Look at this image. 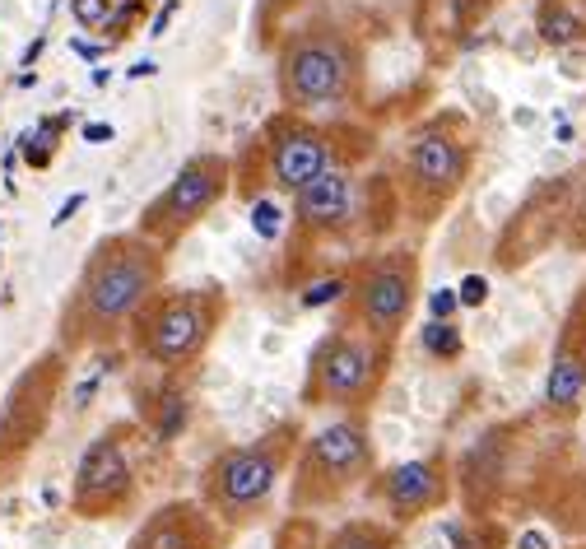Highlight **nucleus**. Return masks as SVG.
Returning <instances> with one entry per match:
<instances>
[{
  "label": "nucleus",
  "mask_w": 586,
  "mask_h": 549,
  "mask_svg": "<svg viewBox=\"0 0 586 549\" xmlns=\"http://www.w3.org/2000/svg\"><path fill=\"white\" fill-rule=\"evenodd\" d=\"M135 480L131 461L121 447V433H103L84 447L80 470H75V512L80 517H112L131 503Z\"/></svg>",
  "instance_id": "9b49d317"
},
{
  "label": "nucleus",
  "mask_w": 586,
  "mask_h": 549,
  "mask_svg": "<svg viewBox=\"0 0 586 549\" xmlns=\"http://www.w3.org/2000/svg\"><path fill=\"white\" fill-rule=\"evenodd\" d=\"M131 549H214V522L196 503H163L135 531Z\"/></svg>",
  "instance_id": "2eb2a0df"
},
{
  "label": "nucleus",
  "mask_w": 586,
  "mask_h": 549,
  "mask_svg": "<svg viewBox=\"0 0 586 549\" xmlns=\"http://www.w3.org/2000/svg\"><path fill=\"white\" fill-rule=\"evenodd\" d=\"M582 401H586V298H577L573 312L563 317L554 354H549L545 405L554 415H577Z\"/></svg>",
  "instance_id": "ddd939ff"
},
{
  "label": "nucleus",
  "mask_w": 586,
  "mask_h": 549,
  "mask_svg": "<svg viewBox=\"0 0 586 549\" xmlns=\"http://www.w3.org/2000/svg\"><path fill=\"white\" fill-rule=\"evenodd\" d=\"M187 429V391L168 387L163 391V419H159V442H173L177 433Z\"/></svg>",
  "instance_id": "aec40b11"
},
{
  "label": "nucleus",
  "mask_w": 586,
  "mask_h": 549,
  "mask_svg": "<svg viewBox=\"0 0 586 549\" xmlns=\"http://www.w3.org/2000/svg\"><path fill=\"white\" fill-rule=\"evenodd\" d=\"M456 298H461L466 308H480L484 298H489V280H484V275H466L461 289H456Z\"/></svg>",
  "instance_id": "b1692460"
},
{
  "label": "nucleus",
  "mask_w": 586,
  "mask_h": 549,
  "mask_svg": "<svg viewBox=\"0 0 586 549\" xmlns=\"http://www.w3.org/2000/svg\"><path fill=\"white\" fill-rule=\"evenodd\" d=\"M280 470H284V433L214 456L210 470H205V480H200L205 508L233 526L252 522L256 512L266 508V498L275 494Z\"/></svg>",
  "instance_id": "39448f33"
},
{
  "label": "nucleus",
  "mask_w": 586,
  "mask_h": 549,
  "mask_svg": "<svg viewBox=\"0 0 586 549\" xmlns=\"http://www.w3.org/2000/svg\"><path fill=\"white\" fill-rule=\"evenodd\" d=\"M373 466V442L363 419H335L317 429L303 447L298 461V480H293V508H317L354 489Z\"/></svg>",
  "instance_id": "423d86ee"
},
{
  "label": "nucleus",
  "mask_w": 586,
  "mask_h": 549,
  "mask_svg": "<svg viewBox=\"0 0 586 549\" xmlns=\"http://www.w3.org/2000/svg\"><path fill=\"white\" fill-rule=\"evenodd\" d=\"M470 177V145L461 135H452L442 121L424 126L405 149V201H410L414 219H438L442 205H452V196L466 187Z\"/></svg>",
  "instance_id": "1a4fd4ad"
},
{
  "label": "nucleus",
  "mask_w": 586,
  "mask_h": 549,
  "mask_svg": "<svg viewBox=\"0 0 586 549\" xmlns=\"http://www.w3.org/2000/svg\"><path fill=\"white\" fill-rule=\"evenodd\" d=\"M391 368V340L345 322L331 331L312 354V373H307V401L312 405H340V410H359L377 396L382 377Z\"/></svg>",
  "instance_id": "20e7f679"
},
{
  "label": "nucleus",
  "mask_w": 586,
  "mask_h": 549,
  "mask_svg": "<svg viewBox=\"0 0 586 549\" xmlns=\"http://www.w3.org/2000/svg\"><path fill=\"white\" fill-rule=\"evenodd\" d=\"M252 228L261 233V238H280L284 228V210L270 196H261V201H252Z\"/></svg>",
  "instance_id": "412c9836"
},
{
  "label": "nucleus",
  "mask_w": 586,
  "mask_h": 549,
  "mask_svg": "<svg viewBox=\"0 0 586 549\" xmlns=\"http://www.w3.org/2000/svg\"><path fill=\"white\" fill-rule=\"evenodd\" d=\"M275 75L289 112L340 108L359 89V42L331 19H312L284 38Z\"/></svg>",
  "instance_id": "f03ea898"
},
{
  "label": "nucleus",
  "mask_w": 586,
  "mask_h": 549,
  "mask_svg": "<svg viewBox=\"0 0 586 549\" xmlns=\"http://www.w3.org/2000/svg\"><path fill=\"white\" fill-rule=\"evenodd\" d=\"M540 38L554 42V47H568V42H582L586 38V19H577L568 5L559 0H545L540 5Z\"/></svg>",
  "instance_id": "f3484780"
},
{
  "label": "nucleus",
  "mask_w": 586,
  "mask_h": 549,
  "mask_svg": "<svg viewBox=\"0 0 586 549\" xmlns=\"http://www.w3.org/2000/svg\"><path fill=\"white\" fill-rule=\"evenodd\" d=\"M382 498L396 522H414L424 517L428 508H438L447 498V466L442 461H405V466H391L382 475Z\"/></svg>",
  "instance_id": "4468645a"
},
{
  "label": "nucleus",
  "mask_w": 586,
  "mask_h": 549,
  "mask_svg": "<svg viewBox=\"0 0 586 549\" xmlns=\"http://www.w3.org/2000/svg\"><path fill=\"white\" fill-rule=\"evenodd\" d=\"M331 168V140L303 117H275L266 126V173L275 191H298Z\"/></svg>",
  "instance_id": "9d476101"
},
{
  "label": "nucleus",
  "mask_w": 586,
  "mask_h": 549,
  "mask_svg": "<svg viewBox=\"0 0 586 549\" xmlns=\"http://www.w3.org/2000/svg\"><path fill=\"white\" fill-rule=\"evenodd\" d=\"M224 191H228V159L196 154V159H187L177 168V177L154 196V205H149L145 215H140V233L149 242H159V247H173L182 233H191L214 205L224 201Z\"/></svg>",
  "instance_id": "0eeeda50"
},
{
  "label": "nucleus",
  "mask_w": 586,
  "mask_h": 549,
  "mask_svg": "<svg viewBox=\"0 0 586 549\" xmlns=\"http://www.w3.org/2000/svg\"><path fill=\"white\" fill-rule=\"evenodd\" d=\"M112 126H107V121H94V126H84V140H89V145H107V140H112Z\"/></svg>",
  "instance_id": "bb28decb"
},
{
  "label": "nucleus",
  "mask_w": 586,
  "mask_h": 549,
  "mask_svg": "<svg viewBox=\"0 0 586 549\" xmlns=\"http://www.w3.org/2000/svg\"><path fill=\"white\" fill-rule=\"evenodd\" d=\"M177 5H182V0H168V5H163V10H159V19H154V28H149V33H154V38H163V33H168V24H173Z\"/></svg>",
  "instance_id": "a878e982"
},
{
  "label": "nucleus",
  "mask_w": 586,
  "mask_h": 549,
  "mask_svg": "<svg viewBox=\"0 0 586 549\" xmlns=\"http://www.w3.org/2000/svg\"><path fill=\"white\" fill-rule=\"evenodd\" d=\"M61 382V363L56 359H38L19 382L10 387L5 405H0V461L24 456L38 442L42 424L52 415V396Z\"/></svg>",
  "instance_id": "f8f14e48"
},
{
  "label": "nucleus",
  "mask_w": 586,
  "mask_h": 549,
  "mask_svg": "<svg viewBox=\"0 0 586 549\" xmlns=\"http://www.w3.org/2000/svg\"><path fill=\"white\" fill-rule=\"evenodd\" d=\"M349 215H354V177L340 168H326L298 191V228H307V233L345 228Z\"/></svg>",
  "instance_id": "dca6fc26"
},
{
  "label": "nucleus",
  "mask_w": 586,
  "mask_h": 549,
  "mask_svg": "<svg viewBox=\"0 0 586 549\" xmlns=\"http://www.w3.org/2000/svg\"><path fill=\"white\" fill-rule=\"evenodd\" d=\"M70 14L80 28H103L112 19V0H70Z\"/></svg>",
  "instance_id": "4be33fe9"
},
{
  "label": "nucleus",
  "mask_w": 586,
  "mask_h": 549,
  "mask_svg": "<svg viewBox=\"0 0 586 549\" xmlns=\"http://www.w3.org/2000/svg\"><path fill=\"white\" fill-rule=\"evenodd\" d=\"M224 322V294L219 289H173L154 294L135 317V345L159 368H187L205 354L214 326Z\"/></svg>",
  "instance_id": "7ed1b4c3"
},
{
  "label": "nucleus",
  "mask_w": 586,
  "mask_h": 549,
  "mask_svg": "<svg viewBox=\"0 0 586 549\" xmlns=\"http://www.w3.org/2000/svg\"><path fill=\"white\" fill-rule=\"evenodd\" d=\"M163 289V247L145 233H112L94 247L84 266L75 298L66 308V340L70 345H98L117 340L145 303Z\"/></svg>",
  "instance_id": "f257e3e1"
},
{
  "label": "nucleus",
  "mask_w": 586,
  "mask_h": 549,
  "mask_svg": "<svg viewBox=\"0 0 586 549\" xmlns=\"http://www.w3.org/2000/svg\"><path fill=\"white\" fill-rule=\"evenodd\" d=\"M154 70H159L154 61H140V66H131V80H145V75H154Z\"/></svg>",
  "instance_id": "c85d7f7f"
},
{
  "label": "nucleus",
  "mask_w": 586,
  "mask_h": 549,
  "mask_svg": "<svg viewBox=\"0 0 586 549\" xmlns=\"http://www.w3.org/2000/svg\"><path fill=\"white\" fill-rule=\"evenodd\" d=\"M414 289H419V261H414V252L396 247V252L373 256L349 280V322L382 335V340H396L400 326L410 322L414 312Z\"/></svg>",
  "instance_id": "6e6552de"
},
{
  "label": "nucleus",
  "mask_w": 586,
  "mask_h": 549,
  "mask_svg": "<svg viewBox=\"0 0 586 549\" xmlns=\"http://www.w3.org/2000/svg\"><path fill=\"white\" fill-rule=\"evenodd\" d=\"M326 549H396V536L377 522H349L326 540Z\"/></svg>",
  "instance_id": "a211bd4d"
},
{
  "label": "nucleus",
  "mask_w": 586,
  "mask_h": 549,
  "mask_svg": "<svg viewBox=\"0 0 586 549\" xmlns=\"http://www.w3.org/2000/svg\"><path fill=\"white\" fill-rule=\"evenodd\" d=\"M456 289H438V294L428 298V312H433V322H452V312H456Z\"/></svg>",
  "instance_id": "393cba45"
},
{
  "label": "nucleus",
  "mask_w": 586,
  "mask_h": 549,
  "mask_svg": "<svg viewBox=\"0 0 586 549\" xmlns=\"http://www.w3.org/2000/svg\"><path fill=\"white\" fill-rule=\"evenodd\" d=\"M424 349L433 354V359H442V363H456L461 359V349H466V340H461L456 322H428L424 326Z\"/></svg>",
  "instance_id": "6ab92c4d"
},
{
  "label": "nucleus",
  "mask_w": 586,
  "mask_h": 549,
  "mask_svg": "<svg viewBox=\"0 0 586 549\" xmlns=\"http://www.w3.org/2000/svg\"><path fill=\"white\" fill-rule=\"evenodd\" d=\"M349 289L345 275H331V280H317L312 289L303 294V308H321V303H331V298H340Z\"/></svg>",
  "instance_id": "5701e85b"
},
{
  "label": "nucleus",
  "mask_w": 586,
  "mask_h": 549,
  "mask_svg": "<svg viewBox=\"0 0 586 549\" xmlns=\"http://www.w3.org/2000/svg\"><path fill=\"white\" fill-rule=\"evenodd\" d=\"M80 205H84V191H75V196H70V201H66V205H61V210H56V215H52V228H61V224H66V219L75 215Z\"/></svg>",
  "instance_id": "cd10ccee"
}]
</instances>
